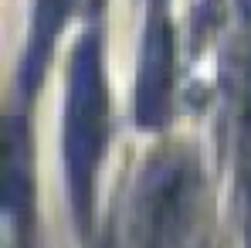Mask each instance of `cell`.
Listing matches in <instances>:
<instances>
[{
	"mask_svg": "<svg viewBox=\"0 0 251 248\" xmlns=\"http://www.w3.org/2000/svg\"><path fill=\"white\" fill-rule=\"evenodd\" d=\"M201 207V177L187 153L160 157L139 187V238L143 248H190Z\"/></svg>",
	"mask_w": 251,
	"mask_h": 248,
	"instance_id": "2",
	"label": "cell"
},
{
	"mask_svg": "<svg viewBox=\"0 0 251 248\" xmlns=\"http://www.w3.org/2000/svg\"><path fill=\"white\" fill-rule=\"evenodd\" d=\"M102 248H112V242H105V245H102Z\"/></svg>",
	"mask_w": 251,
	"mask_h": 248,
	"instance_id": "6",
	"label": "cell"
},
{
	"mask_svg": "<svg viewBox=\"0 0 251 248\" xmlns=\"http://www.w3.org/2000/svg\"><path fill=\"white\" fill-rule=\"evenodd\" d=\"M3 214L10 224H24L31 214V139H27L21 119H10V129H7Z\"/></svg>",
	"mask_w": 251,
	"mask_h": 248,
	"instance_id": "4",
	"label": "cell"
},
{
	"mask_svg": "<svg viewBox=\"0 0 251 248\" xmlns=\"http://www.w3.org/2000/svg\"><path fill=\"white\" fill-rule=\"evenodd\" d=\"M170 88H173V31L167 17L153 10L146 38H143V61L132 92V119L143 129H156L167 123Z\"/></svg>",
	"mask_w": 251,
	"mask_h": 248,
	"instance_id": "3",
	"label": "cell"
},
{
	"mask_svg": "<svg viewBox=\"0 0 251 248\" xmlns=\"http://www.w3.org/2000/svg\"><path fill=\"white\" fill-rule=\"evenodd\" d=\"M109 136V102L102 82V48L99 34H85L72 55L68 75V109H65V166H68V191L72 207L85 228L92 218L95 197V173L102 164Z\"/></svg>",
	"mask_w": 251,
	"mask_h": 248,
	"instance_id": "1",
	"label": "cell"
},
{
	"mask_svg": "<svg viewBox=\"0 0 251 248\" xmlns=\"http://www.w3.org/2000/svg\"><path fill=\"white\" fill-rule=\"evenodd\" d=\"M78 0H38L34 7V28H31V41L24 51V65H21V88L34 92L41 82V72L48 65V51L58 38V31L65 28L68 14L75 10Z\"/></svg>",
	"mask_w": 251,
	"mask_h": 248,
	"instance_id": "5",
	"label": "cell"
}]
</instances>
